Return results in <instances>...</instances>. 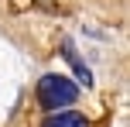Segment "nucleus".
Listing matches in <instances>:
<instances>
[{
	"label": "nucleus",
	"instance_id": "nucleus-3",
	"mask_svg": "<svg viewBox=\"0 0 130 127\" xmlns=\"http://www.w3.org/2000/svg\"><path fill=\"white\" fill-rule=\"evenodd\" d=\"M65 59H69V62H72V69H75V76H79V79H82V82H86V86H89V82H92V76H89V69H86V65H82V62H79V55H75V52H72V45H69V41H65Z\"/></svg>",
	"mask_w": 130,
	"mask_h": 127
},
{
	"label": "nucleus",
	"instance_id": "nucleus-2",
	"mask_svg": "<svg viewBox=\"0 0 130 127\" xmlns=\"http://www.w3.org/2000/svg\"><path fill=\"white\" fill-rule=\"evenodd\" d=\"M45 127H89V120L82 114H72V110H58L45 120Z\"/></svg>",
	"mask_w": 130,
	"mask_h": 127
},
{
	"label": "nucleus",
	"instance_id": "nucleus-1",
	"mask_svg": "<svg viewBox=\"0 0 130 127\" xmlns=\"http://www.w3.org/2000/svg\"><path fill=\"white\" fill-rule=\"evenodd\" d=\"M79 89L75 82L69 79V76H58V72H48L38 79V103L48 110V114H58V110H65L69 103H75Z\"/></svg>",
	"mask_w": 130,
	"mask_h": 127
}]
</instances>
